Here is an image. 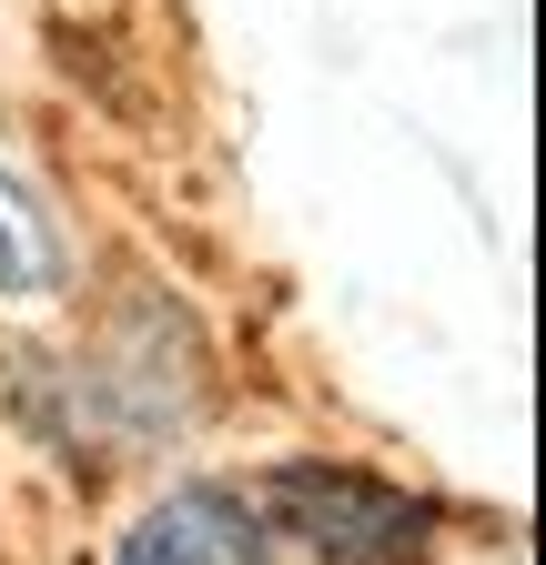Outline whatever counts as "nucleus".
Instances as JSON below:
<instances>
[{
    "label": "nucleus",
    "mask_w": 546,
    "mask_h": 565,
    "mask_svg": "<svg viewBox=\"0 0 546 565\" xmlns=\"http://www.w3.org/2000/svg\"><path fill=\"white\" fill-rule=\"evenodd\" d=\"M263 525L294 535L314 565H426L435 545V505H416L405 484L334 465V455H294L263 475Z\"/></svg>",
    "instance_id": "nucleus-1"
},
{
    "label": "nucleus",
    "mask_w": 546,
    "mask_h": 565,
    "mask_svg": "<svg viewBox=\"0 0 546 565\" xmlns=\"http://www.w3.org/2000/svg\"><path fill=\"white\" fill-rule=\"evenodd\" d=\"M112 565H263V515L233 484H182V494L132 515Z\"/></svg>",
    "instance_id": "nucleus-2"
},
{
    "label": "nucleus",
    "mask_w": 546,
    "mask_h": 565,
    "mask_svg": "<svg viewBox=\"0 0 546 565\" xmlns=\"http://www.w3.org/2000/svg\"><path fill=\"white\" fill-rule=\"evenodd\" d=\"M61 273H72L61 223L41 212V192L21 172H0V294H11V303H41V294H61Z\"/></svg>",
    "instance_id": "nucleus-3"
}]
</instances>
